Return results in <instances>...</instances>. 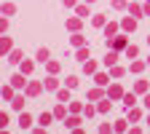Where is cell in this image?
<instances>
[{"instance_id":"1","label":"cell","mask_w":150,"mask_h":134,"mask_svg":"<svg viewBox=\"0 0 150 134\" xmlns=\"http://www.w3.org/2000/svg\"><path fill=\"white\" fill-rule=\"evenodd\" d=\"M123 94H126V91H123L121 86H110V89H107V97H110V99H123Z\"/></svg>"},{"instance_id":"2","label":"cell","mask_w":150,"mask_h":134,"mask_svg":"<svg viewBox=\"0 0 150 134\" xmlns=\"http://www.w3.org/2000/svg\"><path fill=\"white\" fill-rule=\"evenodd\" d=\"M112 129H115L118 134H126V131H129V118H121V121H115V123H112Z\"/></svg>"},{"instance_id":"3","label":"cell","mask_w":150,"mask_h":134,"mask_svg":"<svg viewBox=\"0 0 150 134\" xmlns=\"http://www.w3.org/2000/svg\"><path fill=\"white\" fill-rule=\"evenodd\" d=\"M19 126H22V129L32 126V116H30V113H22V116H19Z\"/></svg>"},{"instance_id":"4","label":"cell","mask_w":150,"mask_h":134,"mask_svg":"<svg viewBox=\"0 0 150 134\" xmlns=\"http://www.w3.org/2000/svg\"><path fill=\"white\" fill-rule=\"evenodd\" d=\"M64 126H67V129H78V126H81V118H78V116H70V118H64Z\"/></svg>"},{"instance_id":"5","label":"cell","mask_w":150,"mask_h":134,"mask_svg":"<svg viewBox=\"0 0 150 134\" xmlns=\"http://www.w3.org/2000/svg\"><path fill=\"white\" fill-rule=\"evenodd\" d=\"M24 83H27V81H24V72H22V75H13V78H11V86H13V89H22Z\"/></svg>"},{"instance_id":"6","label":"cell","mask_w":150,"mask_h":134,"mask_svg":"<svg viewBox=\"0 0 150 134\" xmlns=\"http://www.w3.org/2000/svg\"><path fill=\"white\" fill-rule=\"evenodd\" d=\"M54 121V113H40V118H38V123H40V126H48Z\"/></svg>"},{"instance_id":"7","label":"cell","mask_w":150,"mask_h":134,"mask_svg":"<svg viewBox=\"0 0 150 134\" xmlns=\"http://www.w3.org/2000/svg\"><path fill=\"white\" fill-rule=\"evenodd\" d=\"M142 118V110H137V107H129V121H139Z\"/></svg>"},{"instance_id":"8","label":"cell","mask_w":150,"mask_h":134,"mask_svg":"<svg viewBox=\"0 0 150 134\" xmlns=\"http://www.w3.org/2000/svg\"><path fill=\"white\" fill-rule=\"evenodd\" d=\"M123 105L126 107H134L137 105V97H134V94H123Z\"/></svg>"},{"instance_id":"9","label":"cell","mask_w":150,"mask_h":134,"mask_svg":"<svg viewBox=\"0 0 150 134\" xmlns=\"http://www.w3.org/2000/svg\"><path fill=\"white\" fill-rule=\"evenodd\" d=\"M40 89H43L40 83H30V86H27V94H30V97H35V94H40Z\"/></svg>"},{"instance_id":"10","label":"cell","mask_w":150,"mask_h":134,"mask_svg":"<svg viewBox=\"0 0 150 134\" xmlns=\"http://www.w3.org/2000/svg\"><path fill=\"white\" fill-rule=\"evenodd\" d=\"M115 59H118V54H115V51H110V54L105 56V65H107V67H112V65H115Z\"/></svg>"},{"instance_id":"11","label":"cell","mask_w":150,"mask_h":134,"mask_svg":"<svg viewBox=\"0 0 150 134\" xmlns=\"http://www.w3.org/2000/svg\"><path fill=\"white\" fill-rule=\"evenodd\" d=\"M54 118H62V121L67 118V110H64V105H59V107L54 110Z\"/></svg>"},{"instance_id":"12","label":"cell","mask_w":150,"mask_h":134,"mask_svg":"<svg viewBox=\"0 0 150 134\" xmlns=\"http://www.w3.org/2000/svg\"><path fill=\"white\" fill-rule=\"evenodd\" d=\"M134 91H137V94H145V91H147V81H137V83H134Z\"/></svg>"},{"instance_id":"13","label":"cell","mask_w":150,"mask_h":134,"mask_svg":"<svg viewBox=\"0 0 150 134\" xmlns=\"http://www.w3.org/2000/svg\"><path fill=\"white\" fill-rule=\"evenodd\" d=\"M43 89L54 91V89H56V78H46V81H43Z\"/></svg>"},{"instance_id":"14","label":"cell","mask_w":150,"mask_h":134,"mask_svg":"<svg viewBox=\"0 0 150 134\" xmlns=\"http://www.w3.org/2000/svg\"><path fill=\"white\" fill-rule=\"evenodd\" d=\"M11 105H13L16 110H22V107H24V97H22V94H19V97H13V102H11Z\"/></svg>"},{"instance_id":"15","label":"cell","mask_w":150,"mask_h":134,"mask_svg":"<svg viewBox=\"0 0 150 134\" xmlns=\"http://www.w3.org/2000/svg\"><path fill=\"white\" fill-rule=\"evenodd\" d=\"M56 97H59V102H70V91H67V89H62Z\"/></svg>"},{"instance_id":"16","label":"cell","mask_w":150,"mask_h":134,"mask_svg":"<svg viewBox=\"0 0 150 134\" xmlns=\"http://www.w3.org/2000/svg\"><path fill=\"white\" fill-rule=\"evenodd\" d=\"M112 131H115V129H112L110 123H102V126H99V134H112Z\"/></svg>"},{"instance_id":"17","label":"cell","mask_w":150,"mask_h":134,"mask_svg":"<svg viewBox=\"0 0 150 134\" xmlns=\"http://www.w3.org/2000/svg\"><path fill=\"white\" fill-rule=\"evenodd\" d=\"M38 62H48V51H46V48L38 51Z\"/></svg>"},{"instance_id":"18","label":"cell","mask_w":150,"mask_h":134,"mask_svg":"<svg viewBox=\"0 0 150 134\" xmlns=\"http://www.w3.org/2000/svg\"><path fill=\"white\" fill-rule=\"evenodd\" d=\"M6 126H8V116H6L3 110H0V129H6Z\"/></svg>"},{"instance_id":"19","label":"cell","mask_w":150,"mask_h":134,"mask_svg":"<svg viewBox=\"0 0 150 134\" xmlns=\"http://www.w3.org/2000/svg\"><path fill=\"white\" fill-rule=\"evenodd\" d=\"M22 72L30 75V72H32V62H22Z\"/></svg>"},{"instance_id":"20","label":"cell","mask_w":150,"mask_h":134,"mask_svg":"<svg viewBox=\"0 0 150 134\" xmlns=\"http://www.w3.org/2000/svg\"><path fill=\"white\" fill-rule=\"evenodd\" d=\"M126 56H129V59H131V56H137V46H129L126 48Z\"/></svg>"},{"instance_id":"21","label":"cell","mask_w":150,"mask_h":134,"mask_svg":"<svg viewBox=\"0 0 150 134\" xmlns=\"http://www.w3.org/2000/svg\"><path fill=\"white\" fill-rule=\"evenodd\" d=\"M0 94H3V97H6V99H11V97H13V91H11V86H6V89H3V91H0Z\"/></svg>"},{"instance_id":"22","label":"cell","mask_w":150,"mask_h":134,"mask_svg":"<svg viewBox=\"0 0 150 134\" xmlns=\"http://www.w3.org/2000/svg\"><path fill=\"white\" fill-rule=\"evenodd\" d=\"M83 70H86V72H94V70H97V65H94V62H86Z\"/></svg>"},{"instance_id":"23","label":"cell","mask_w":150,"mask_h":134,"mask_svg":"<svg viewBox=\"0 0 150 134\" xmlns=\"http://www.w3.org/2000/svg\"><path fill=\"white\" fill-rule=\"evenodd\" d=\"M99 97H102V91H99V89H94V91L88 94V99H99Z\"/></svg>"},{"instance_id":"24","label":"cell","mask_w":150,"mask_h":134,"mask_svg":"<svg viewBox=\"0 0 150 134\" xmlns=\"http://www.w3.org/2000/svg\"><path fill=\"white\" fill-rule=\"evenodd\" d=\"M107 110H110V99H105V102L99 105V113H107Z\"/></svg>"},{"instance_id":"25","label":"cell","mask_w":150,"mask_h":134,"mask_svg":"<svg viewBox=\"0 0 150 134\" xmlns=\"http://www.w3.org/2000/svg\"><path fill=\"white\" fill-rule=\"evenodd\" d=\"M11 62H22V51H13L11 54Z\"/></svg>"},{"instance_id":"26","label":"cell","mask_w":150,"mask_h":134,"mask_svg":"<svg viewBox=\"0 0 150 134\" xmlns=\"http://www.w3.org/2000/svg\"><path fill=\"white\" fill-rule=\"evenodd\" d=\"M8 46H11V43H8L6 38H3V40H0V54H3V51H8Z\"/></svg>"},{"instance_id":"27","label":"cell","mask_w":150,"mask_h":134,"mask_svg":"<svg viewBox=\"0 0 150 134\" xmlns=\"http://www.w3.org/2000/svg\"><path fill=\"white\" fill-rule=\"evenodd\" d=\"M97 83H99V86H105V83H107V75H102V72H99V75H97Z\"/></svg>"},{"instance_id":"28","label":"cell","mask_w":150,"mask_h":134,"mask_svg":"<svg viewBox=\"0 0 150 134\" xmlns=\"http://www.w3.org/2000/svg\"><path fill=\"white\" fill-rule=\"evenodd\" d=\"M67 86H70V89H75V86H78V78H75V75H72V78H67Z\"/></svg>"},{"instance_id":"29","label":"cell","mask_w":150,"mask_h":134,"mask_svg":"<svg viewBox=\"0 0 150 134\" xmlns=\"http://www.w3.org/2000/svg\"><path fill=\"white\" fill-rule=\"evenodd\" d=\"M83 113H86V116H88V118H91V116H94V113H97V110H94V107H91V105H86V107H83Z\"/></svg>"},{"instance_id":"30","label":"cell","mask_w":150,"mask_h":134,"mask_svg":"<svg viewBox=\"0 0 150 134\" xmlns=\"http://www.w3.org/2000/svg\"><path fill=\"white\" fill-rule=\"evenodd\" d=\"M142 67H145L142 62H134V65H131V70H134V72H142Z\"/></svg>"},{"instance_id":"31","label":"cell","mask_w":150,"mask_h":134,"mask_svg":"<svg viewBox=\"0 0 150 134\" xmlns=\"http://www.w3.org/2000/svg\"><path fill=\"white\" fill-rule=\"evenodd\" d=\"M126 134H142V129H137V126H131V129H129Z\"/></svg>"},{"instance_id":"32","label":"cell","mask_w":150,"mask_h":134,"mask_svg":"<svg viewBox=\"0 0 150 134\" xmlns=\"http://www.w3.org/2000/svg\"><path fill=\"white\" fill-rule=\"evenodd\" d=\"M32 134H48V131H46V126H40V129H35Z\"/></svg>"},{"instance_id":"33","label":"cell","mask_w":150,"mask_h":134,"mask_svg":"<svg viewBox=\"0 0 150 134\" xmlns=\"http://www.w3.org/2000/svg\"><path fill=\"white\" fill-rule=\"evenodd\" d=\"M142 102H145V107L150 110V94H145V99H142Z\"/></svg>"},{"instance_id":"34","label":"cell","mask_w":150,"mask_h":134,"mask_svg":"<svg viewBox=\"0 0 150 134\" xmlns=\"http://www.w3.org/2000/svg\"><path fill=\"white\" fill-rule=\"evenodd\" d=\"M72 134H86V131H83V129L78 126V129H72Z\"/></svg>"},{"instance_id":"35","label":"cell","mask_w":150,"mask_h":134,"mask_svg":"<svg viewBox=\"0 0 150 134\" xmlns=\"http://www.w3.org/2000/svg\"><path fill=\"white\" fill-rule=\"evenodd\" d=\"M145 13H150V3H145Z\"/></svg>"},{"instance_id":"36","label":"cell","mask_w":150,"mask_h":134,"mask_svg":"<svg viewBox=\"0 0 150 134\" xmlns=\"http://www.w3.org/2000/svg\"><path fill=\"white\" fill-rule=\"evenodd\" d=\"M0 134H8V131H6V129H0Z\"/></svg>"},{"instance_id":"37","label":"cell","mask_w":150,"mask_h":134,"mask_svg":"<svg viewBox=\"0 0 150 134\" xmlns=\"http://www.w3.org/2000/svg\"><path fill=\"white\" fill-rule=\"evenodd\" d=\"M147 126H150V116H147Z\"/></svg>"},{"instance_id":"38","label":"cell","mask_w":150,"mask_h":134,"mask_svg":"<svg viewBox=\"0 0 150 134\" xmlns=\"http://www.w3.org/2000/svg\"><path fill=\"white\" fill-rule=\"evenodd\" d=\"M88 3H94V0H88Z\"/></svg>"},{"instance_id":"39","label":"cell","mask_w":150,"mask_h":134,"mask_svg":"<svg viewBox=\"0 0 150 134\" xmlns=\"http://www.w3.org/2000/svg\"><path fill=\"white\" fill-rule=\"evenodd\" d=\"M147 65H150V59H147Z\"/></svg>"}]
</instances>
